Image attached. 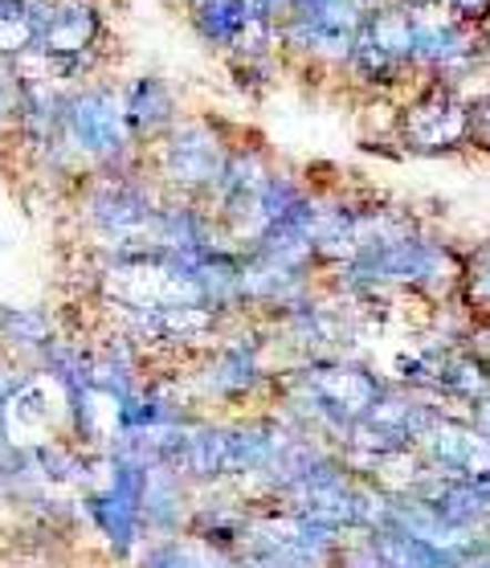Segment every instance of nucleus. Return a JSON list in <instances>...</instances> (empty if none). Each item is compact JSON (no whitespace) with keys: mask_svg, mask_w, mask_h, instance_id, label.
I'll use <instances>...</instances> for the list:
<instances>
[{"mask_svg":"<svg viewBox=\"0 0 490 568\" xmlns=\"http://www.w3.org/2000/svg\"><path fill=\"white\" fill-rule=\"evenodd\" d=\"M474 106H466L450 87L421 78L400 103V148L405 155H462L470 152Z\"/></svg>","mask_w":490,"mask_h":568,"instance_id":"f257e3e1","label":"nucleus"},{"mask_svg":"<svg viewBox=\"0 0 490 568\" xmlns=\"http://www.w3.org/2000/svg\"><path fill=\"white\" fill-rule=\"evenodd\" d=\"M38 26V50L45 53H86L106 41V17L99 0H41L29 9Z\"/></svg>","mask_w":490,"mask_h":568,"instance_id":"f03ea898","label":"nucleus"},{"mask_svg":"<svg viewBox=\"0 0 490 568\" xmlns=\"http://www.w3.org/2000/svg\"><path fill=\"white\" fill-rule=\"evenodd\" d=\"M123 94V115H127L131 143L147 152L152 143H160L176 123H181V99L160 74L131 78L127 87H119Z\"/></svg>","mask_w":490,"mask_h":568,"instance_id":"7ed1b4c3","label":"nucleus"},{"mask_svg":"<svg viewBox=\"0 0 490 568\" xmlns=\"http://www.w3.org/2000/svg\"><path fill=\"white\" fill-rule=\"evenodd\" d=\"M364 38L372 41L376 50H385L388 58H397V62L414 65V45H417L414 17H409V9H405V4H397V0L380 4V9L368 17V26H364Z\"/></svg>","mask_w":490,"mask_h":568,"instance_id":"20e7f679","label":"nucleus"},{"mask_svg":"<svg viewBox=\"0 0 490 568\" xmlns=\"http://www.w3.org/2000/svg\"><path fill=\"white\" fill-rule=\"evenodd\" d=\"M25 123V82L17 78L13 62H0V140L21 143Z\"/></svg>","mask_w":490,"mask_h":568,"instance_id":"39448f33","label":"nucleus"},{"mask_svg":"<svg viewBox=\"0 0 490 568\" xmlns=\"http://www.w3.org/2000/svg\"><path fill=\"white\" fill-rule=\"evenodd\" d=\"M441 4H446L462 26L482 29L490 21V0H441Z\"/></svg>","mask_w":490,"mask_h":568,"instance_id":"423d86ee","label":"nucleus"},{"mask_svg":"<svg viewBox=\"0 0 490 568\" xmlns=\"http://www.w3.org/2000/svg\"><path fill=\"white\" fill-rule=\"evenodd\" d=\"M470 152L490 155V99L474 106V131H470Z\"/></svg>","mask_w":490,"mask_h":568,"instance_id":"0eeeda50","label":"nucleus"},{"mask_svg":"<svg viewBox=\"0 0 490 568\" xmlns=\"http://www.w3.org/2000/svg\"><path fill=\"white\" fill-rule=\"evenodd\" d=\"M478 50H482V58H487V65H490V21L478 29Z\"/></svg>","mask_w":490,"mask_h":568,"instance_id":"6e6552de","label":"nucleus"},{"mask_svg":"<svg viewBox=\"0 0 490 568\" xmlns=\"http://www.w3.org/2000/svg\"><path fill=\"white\" fill-rule=\"evenodd\" d=\"M397 4H405V9H417V4H429V0H397Z\"/></svg>","mask_w":490,"mask_h":568,"instance_id":"1a4fd4ad","label":"nucleus"}]
</instances>
